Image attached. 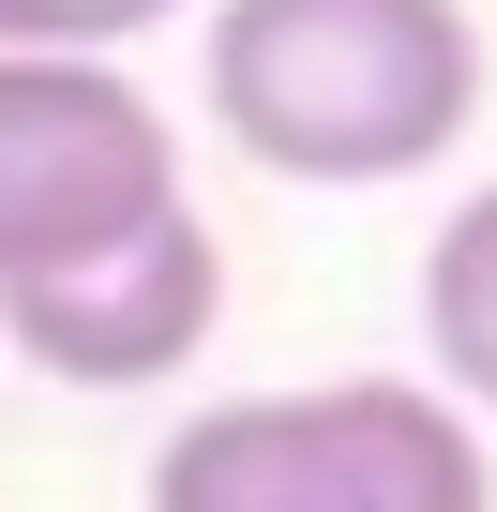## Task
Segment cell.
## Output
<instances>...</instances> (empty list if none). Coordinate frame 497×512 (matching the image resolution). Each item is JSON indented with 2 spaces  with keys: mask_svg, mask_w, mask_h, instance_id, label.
Returning <instances> with one entry per match:
<instances>
[{
  "mask_svg": "<svg viewBox=\"0 0 497 512\" xmlns=\"http://www.w3.org/2000/svg\"><path fill=\"white\" fill-rule=\"evenodd\" d=\"M482 106L467 0H211V121L272 181H422Z\"/></svg>",
  "mask_w": 497,
  "mask_h": 512,
  "instance_id": "6da1fadb",
  "label": "cell"
},
{
  "mask_svg": "<svg viewBox=\"0 0 497 512\" xmlns=\"http://www.w3.org/2000/svg\"><path fill=\"white\" fill-rule=\"evenodd\" d=\"M151 512H497V467L437 377H317L196 407L151 452Z\"/></svg>",
  "mask_w": 497,
  "mask_h": 512,
  "instance_id": "7a4b0ae2",
  "label": "cell"
},
{
  "mask_svg": "<svg viewBox=\"0 0 497 512\" xmlns=\"http://www.w3.org/2000/svg\"><path fill=\"white\" fill-rule=\"evenodd\" d=\"M151 211H181V121L121 61L0 46V287L61 272L91 241H136Z\"/></svg>",
  "mask_w": 497,
  "mask_h": 512,
  "instance_id": "3957f363",
  "label": "cell"
},
{
  "mask_svg": "<svg viewBox=\"0 0 497 512\" xmlns=\"http://www.w3.org/2000/svg\"><path fill=\"white\" fill-rule=\"evenodd\" d=\"M211 317H226V241L196 226V196L151 211L136 241H91L61 272L0 287V347L46 362L61 392H151V377H181L211 347Z\"/></svg>",
  "mask_w": 497,
  "mask_h": 512,
  "instance_id": "277c9868",
  "label": "cell"
},
{
  "mask_svg": "<svg viewBox=\"0 0 497 512\" xmlns=\"http://www.w3.org/2000/svg\"><path fill=\"white\" fill-rule=\"evenodd\" d=\"M422 347H437V392L497 422V181L452 196L422 241Z\"/></svg>",
  "mask_w": 497,
  "mask_h": 512,
  "instance_id": "5b68a950",
  "label": "cell"
},
{
  "mask_svg": "<svg viewBox=\"0 0 497 512\" xmlns=\"http://www.w3.org/2000/svg\"><path fill=\"white\" fill-rule=\"evenodd\" d=\"M181 0H0V46H61V61H121L136 31H166Z\"/></svg>",
  "mask_w": 497,
  "mask_h": 512,
  "instance_id": "8992f818",
  "label": "cell"
}]
</instances>
